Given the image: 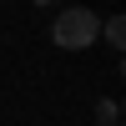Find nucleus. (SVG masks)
<instances>
[{"label": "nucleus", "instance_id": "4", "mask_svg": "<svg viewBox=\"0 0 126 126\" xmlns=\"http://www.w3.org/2000/svg\"><path fill=\"white\" fill-rule=\"evenodd\" d=\"M35 5H56V0H35Z\"/></svg>", "mask_w": 126, "mask_h": 126}, {"label": "nucleus", "instance_id": "3", "mask_svg": "<svg viewBox=\"0 0 126 126\" xmlns=\"http://www.w3.org/2000/svg\"><path fill=\"white\" fill-rule=\"evenodd\" d=\"M96 111H101V121H106V126H111V121H116V116H121V111H116V101H101V106H96Z\"/></svg>", "mask_w": 126, "mask_h": 126}, {"label": "nucleus", "instance_id": "5", "mask_svg": "<svg viewBox=\"0 0 126 126\" xmlns=\"http://www.w3.org/2000/svg\"><path fill=\"white\" fill-rule=\"evenodd\" d=\"M111 126H121V121H111Z\"/></svg>", "mask_w": 126, "mask_h": 126}, {"label": "nucleus", "instance_id": "1", "mask_svg": "<svg viewBox=\"0 0 126 126\" xmlns=\"http://www.w3.org/2000/svg\"><path fill=\"white\" fill-rule=\"evenodd\" d=\"M96 30H101L96 10L71 5V10H61V15H56V25H50V40H56V50H86V46H96Z\"/></svg>", "mask_w": 126, "mask_h": 126}, {"label": "nucleus", "instance_id": "2", "mask_svg": "<svg viewBox=\"0 0 126 126\" xmlns=\"http://www.w3.org/2000/svg\"><path fill=\"white\" fill-rule=\"evenodd\" d=\"M101 35H106L111 46L121 50V46H126V15H111V20H101Z\"/></svg>", "mask_w": 126, "mask_h": 126}]
</instances>
